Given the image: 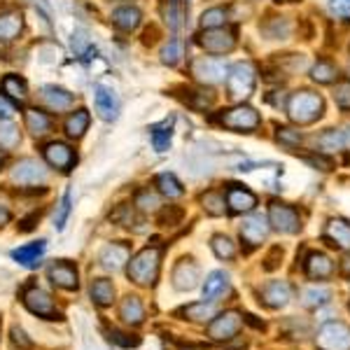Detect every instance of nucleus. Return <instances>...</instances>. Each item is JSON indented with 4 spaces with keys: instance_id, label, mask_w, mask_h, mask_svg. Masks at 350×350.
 Listing matches in <instances>:
<instances>
[{
    "instance_id": "ea45409f",
    "label": "nucleus",
    "mask_w": 350,
    "mask_h": 350,
    "mask_svg": "<svg viewBox=\"0 0 350 350\" xmlns=\"http://www.w3.org/2000/svg\"><path fill=\"white\" fill-rule=\"evenodd\" d=\"M185 56V44L183 40H178V38H173V40H168L163 44L161 49V64L163 66H178L180 61H183Z\"/></svg>"
},
{
    "instance_id": "ddd939ff",
    "label": "nucleus",
    "mask_w": 350,
    "mask_h": 350,
    "mask_svg": "<svg viewBox=\"0 0 350 350\" xmlns=\"http://www.w3.org/2000/svg\"><path fill=\"white\" fill-rule=\"evenodd\" d=\"M224 201H227V208L234 215H243V213L255 211L257 206V196L252 194L245 185H236L231 183L227 185V191H224Z\"/></svg>"
},
{
    "instance_id": "de8ad7c7",
    "label": "nucleus",
    "mask_w": 350,
    "mask_h": 350,
    "mask_svg": "<svg viewBox=\"0 0 350 350\" xmlns=\"http://www.w3.org/2000/svg\"><path fill=\"white\" fill-rule=\"evenodd\" d=\"M159 224L161 227H168V229H173V227H178V224H183V219H185V211L180 206H163L161 211H159Z\"/></svg>"
},
{
    "instance_id": "f257e3e1",
    "label": "nucleus",
    "mask_w": 350,
    "mask_h": 350,
    "mask_svg": "<svg viewBox=\"0 0 350 350\" xmlns=\"http://www.w3.org/2000/svg\"><path fill=\"white\" fill-rule=\"evenodd\" d=\"M287 117H290L292 124H299V126H308V124L318 122L325 112V100L323 96L308 92V89H301V92H295L287 98Z\"/></svg>"
},
{
    "instance_id": "473e14b6",
    "label": "nucleus",
    "mask_w": 350,
    "mask_h": 350,
    "mask_svg": "<svg viewBox=\"0 0 350 350\" xmlns=\"http://www.w3.org/2000/svg\"><path fill=\"white\" fill-rule=\"evenodd\" d=\"M183 103H187L189 108L194 110H208L213 103H215V94L213 92H206V89H189V87H183Z\"/></svg>"
},
{
    "instance_id": "aec40b11",
    "label": "nucleus",
    "mask_w": 350,
    "mask_h": 350,
    "mask_svg": "<svg viewBox=\"0 0 350 350\" xmlns=\"http://www.w3.org/2000/svg\"><path fill=\"white\" fill-rule=\"evenodd\" d=\"M40 98L49 110L56 112V115H59V112L70 110L72 105H75V96H72L70 92H66V89H61V87H54V84L42 87Z\"/></svg>"
},
{
    "instance_id": "c9c22d12",
    "label": "nucleus",
    "mask_w": 350,
    "mask_h": 350,
    "mask_svg": "<svg viewBox=\"0 0 350 350\" xmlns=\"http://www.w3.org/2000/svg\"><path fill=\"white\" fill-rule=\"evenodd\" d=\"M310 77H313V82H318V84H334L338 80V70L332 61L320 59V61H315L313 68H310Z\"/></svg>"
},
{
    "instance_id": "0eeeda50",
    "label": "nucleus",
    "mask_w": 350,
    "mask_h": 350,
    "mask_svg": "<svg viewBox=\"0 0 350 350\" xmlns=\"http://www.w3.org/2000/svg\"><path fill=\"white\" fill-rule=\"evenodd\" d=\"M318 350H350V327L346 323H325L315 336Z\"/></svg>"
},
{
    "instance_id": "a878e982",
    "label": "nucleus",
    "mask_w": 350,
    "mask_h": 350,
    "mask_svg": "<svg viewBox=\"0 0 350 350\" xmlns=\"http://www.w3.org/2000/svg\"><path fill=\"white\" fill-rule=\"evenodd\" d=\"M325 241H329V245L341 247V250H350V224L341 217L329 219L325 229Z\"/></svg>"
},
{
    "instance_id": "5fc2aeb1",
    "label": "nucleus",
    "mask_w": 350,
    "mask_h": 350,
    "mask_svg": "<svg viewBox=\"0 0 350 350\" xmlns=\"http://www.w3.org/2000/svg\"><path fill=\"white\" fill-rule=\"evenodd\" d=\"M301 159L306 161L308 166L318 168V171H332V168H334V161H332L329 157H325V154H304Z\"/></svg>"
},
{
    "instance_id": "7c9ffc66",
    "label": "nucleus",
    "mask_w": 350,
    "mask_h": 350,
    "mask_svg": "<svg viewBox=\"0 0 350 350\" xmlns=\"http://www.w3.org/2000/svg\"><path fill=\"white\" fill-rule=\"evenodd\" d=\"M89 292H92L94 304L100 308H108L112 306V301H115V285H112V280L108 278H96L92 287H89Z\"/></svg>"
},
{
    "instance_id": "864d4df0",
    "label": "nucleus",
    "mask_w": 350,
    "mask_h": 350,
    "mask_svg": "<svg viewBox=\"0 0 350 350\" xmlns=\"http://www.w3.org/2000/svg\"><path fill=\"white\" fill-rule=\"evenodd\" d=\"M110 217L115 219V222H120L122 227H133V222H135V206H120Z\"/></svg>"
},
{
    "instance_id": "dca6fc26",
    "label": "nucleus",
    "mask_w": 350,
    "mask_h": 350,
    "mask_svg": "<svg viewBox=\"0 0 350 350\" xmlns=\"http://www.w3.org/2000/svg\"><path fill=\"white\" fill-rule=\"evenodd\" d=\"M199 285V267L191 259H180L173 269V287L180 292H189Z\"/></svg>"
},
{
    "instance_id": "052dcab7",
    "label": "nucleus",
    "mask_w": 350,
    "mask_h": 350,
    "mask_svg": "<svg viewBox=\"0 0 350 350\" xmlns=\"http://www.w3.org/2000/svg\"><path fill=\"white\" fill-rule=\"evenodd\" d=\"M14 115V108L5 96H0V120H10Z\"/></svg>"
},
{
    "instance_id": "f8f14e48",
    "label": "nucleus",
    "mask_w": 350,
    "mask_h": 350,
    "mask_svg": "<svg viewBox=\"0 0 350 350\" xmlns=\"http://www.w3.org/2000/svg\"><path fill=\"white\" fill-rule=\"evenodd\" d=\"M14 185H24V187H33V185L47 183V168L38 159H21L14 163L12 173H10Z\"/></svg>"
},
{
    "instance_id": "20e7f679",
    "label": "nucleus",
    "mask_w": 350,
    "mask_h": 350,
    "mask_svg": "<svg viewBox=\"0 0 350 350\" xmlns=\"http://www.w3.org/2000/svg\"><path fill=\"white\" fill-rule=\"evenodd\" d=\"M217 122L222 124L224 129H231V131H236V133H250V131H255V129H259L262 117H259V112L255 108L239 103V105H234V108L219 112Z\"/></svg>"
},
{
    "instance_id": "680f3d73",
    "label": "nucleus",
    "mask_w": 350,
    "mask_h": 350,
    "mask_svg": "<svg viewBox=\"0 0 350 350\" xmlns=\"http://www.w3.org/2000/svg\"><path fill=\"white\" fill-rule=\"evenodd\" d=\"M157 36H159V33H157V28H154V26L145 28V33H143V42H145V44H154V42H157Z\"/></svg>"
},
{
    "instance_id": "13d9d810",
    "label": "nucleus",
    "mask_w": 350,
    "mask_h": 350,
    "mask_svg": "<svg viewBox=\"0 0 350 350\" xmlns=\"http://www.w3.org/2000/svg\"><path fill=\"white\" fill-rule=\"evenodd\" d=\"M40 215H42V213H40V211H36V213H31L28 217H24V219L19 222V231H24V234H28V231H33V229H36V224L40 222Z\"/></svg>"
},
{
    "instance_id": "58836bf2",
    "label": "nucleus",
    "mask_w": 350,
    "mask_h": 350,
    "mask_svg": "<svg viewBox=\"0 0 350 350\" xmlns=\"http://www.w3.org/2000/svg\"><path fill=\"white\" fill-rule=\"evenodd\" d=\"M320 150L325 152H334V150H343L346 145V131L343 129H327V131L318 138Z\"/></svg>"
},
{
    "instance_id": "9b49d317",
    "label": "nucleus",
    "mask_w": 350,
    "mask_h": 350,
    "mask_svg": "<svg viewBox=\"0 0 350 350\" xmlns=\"http://www.w3.org/2000/svg\"><path fill=\"white\" fill-rule=\"evenodd\" d=\"M42 157H44V161H47L49 166L56 168V171H61V173H70L72 168H75V163H77L75 150H72L68 143H61V140H52V143L44 145Z\"/></svg>"
},
{
    "instance_id": "6e6552de",
    "label": "nucleus",
    "mask_w": 350,
    "mask_h": 350,
    "mask_svg": "<svg viewBox=\"0 0 350 350\" xmlns=\"http://www.w3.org/2000/svg\"><path fill=\"white\" fill-rule=\"evenodd\" d=\"M269 224L280 234H299L301 231V217L297 208L287 206L280 201H271L269 206Z\"/></svg>"
},
{
    "instance_id": "6ab92c4d",
    "label": "nucleus",
    "mask_w": 350,
    "mask_h": 350,
    "mask_svg": "<svg viewBox=\"0 0 350 350\" xmlns=\"http://www.w3.org/2000/svg\"><path fill=\"white\" fill-rule=\"evenodd\" d=\"M267 236H269V219H264L262 215H255L241 224V241L247 247L262 245V241H267Z\"/></svg>"
},
{
    "instance_id": "37998d69",
    "label": "nucleus",
    "mask_w": 350,
    "mask_h": 350,
    "mask_svg": "<svg viewBox=\"0 0 350 350\" xmlns=\"http://www.w3.org/2000/svg\"><path fill=\"white\" fill-rule=\"evenodd\" d=\"M19 140H21L19 129H16L10 120H0V148L12 150L19 145Z\"/></svg>"
},
{
    "instance_id": "0e129e2a",
    "label": "nucleus",
    "mask_w": 350,
    "mask_h": 350,
    "mask_svg": "<svg viewBox=\"0 0 350 350\" xmlns=\"http://www.w3.org/2000/svg\"><path fill=\"white\" fill-rule=\"evenodd\" d=\"M10 219H12V213H10L5 206H0V227H5V224H10Z\"/></svg>"
},
{
    "instance_id": "a18cd8bd",
    "label": "nucleus",
    "mask_w": 350,
    "mask_h": 350,
    "mask_svg": "<svg viewBox=\"0 0 350 350\" xmlns=\"http://www.w3.org/2000/svg\"><path fill=\"white\" fill-rule=\"evenodd\" d=\"M227 19H229V12L224 8H211L201 14V28L203 31H206V28H222L227 24Z\"/></svg>"
},
{
    "instance_id": "c756f323",
    "label": "nucleus",
    "mask_w": 350,
    "mask_h": 350,
    "mask_svg": "<svg viewBox=\"0 0 350 350\" xmlns=\"http://www.w3.org/2000/svg\"><path fill=\"white\" fill-rule=\"evenodd\" d=\"M178 315H185V320H191V323H211L217 315V306L213 301L189 304L183 310H178Z\"/></svg>"
},
{
    "instance_id": "72a5a7b5",
    "label": "nucleus",
    "mask_w": 350,
    "mask_h": 350,
    "mask_svg": "<svg viewBox=\"0 0 350 350\" xmlns=\"http://www.w3.org/2000/svg\"><path fill=\"white\" fill-rule=\"evenodd\" d=\"M120 318L124 320L126 325H140L145 320V308H143V304H140V299L138 297H126L122 301V306H120Z\"/></svg>"
},
{
    "instance_id": "b1692460",
    "label": "nucleus",
    "mask_w": 350,
    "mask_h": 350,
    "mask_svg": "<svg viewBox=\"0 0 350 350\" xmlns=\"http://www.w3.org/2000/svg\"><path fill=\"white\" fill-rule=\"evenodd\" d=\"M44 250H47V243H44V241L28 243V245L16 247V250L12 252V259H14V262H19L21 267H26V269H36V267H40V259L44 255Z\"/></svg>"
},
{
    "instance_id": "09e8293b",
    "label": "nucleus",
    "mask_w": 350,
    "mask_h": 350,
    "mask_svg": "<svg viewBox=\"0 0 350 350\" xmlns=\"http://www.w3.org/2000/svg\"><path fill=\"white\" fill-rule=\"evenodd\" d=\"M275 140H278L283 148L295 150L301 145V133H299L297 129H290V126H278L275 129Z\"/></svg>"
},
{
    "instance_id": "1a4fd4ad",
    "label": "nucleus",
    "mask_w": 350,
    "mask_h": 350,
    "mask_svg": "<svg viewBox=\"0 0 350 350\" xmlns=\"http://www.w3.org/2000/svg\"><path fill=\"white\" fill-rule=\"evenodd\" d=\"M199 44L208 54H229L236 47V31L222 28H206L199 36Z\"/></svg>"
},
{
    "instance_id": "774afa93",
    "label": "nucleus",
    "mask_w": 350,
    "mask_h": 350,
    "mask_svg": "<svg viewBox=\"0 0 350 350\" xmlns=\"http://www.w3.org/2000/svg\"><path fill=\"white\" fill-rule=\"evenodd\" d=\"M0 334H3V325H0Z\"/></svg>"
},
{
    "instance_id": "6e6d98bb",
    "label": "nucleus",
    "mask_w": 350,
    "mask_h": 350,
    "mask_svg": "<svg viewBox=\"0 0 350 350\" xmlns=\"http://www.w3.org/2000/svg\"><path fill=\"white\" fill-rule=\"evenodd\" d=\"M329 10L336 19L350 21V0H329Z\"/></svg>"
},
{
    "instance_id": "3c124183",
    "label": "nucleus",
    "mask_w": 350,
    "mask_h": 350,
    "mask_svg": "<svg viewBox=\"0 0 350 350\" xmlns=\"http://www.w3.org/2000/svg\"><path fill=\"white\" fill-rule=\"evenodd\" d=\"M334 103L338 105L341 110H350V82L348 80H343V82H336V87H334Z\"/></svg>"
},
{
    "instance_id": "4be33fe9",
    "label": "nucleus",
    "mask_w": 350,
    "mask_h": 350,
    "mask_svg": "<svg viewBox=\"0 0 350 350\" xmlns=\"http://www.w3.org/2000/svg\"><path fill=\"white\" fill-rule=\"evenodd\" d=\"M24 124L36 138H44V135L52 133L54 129V120L40 108H26L24 110Z\"/></svg>"
},
{
    "instance_id": "a19ab883",
    "label": "nucleus",
    "mask_w": 350,
    "mask_h": 350,
    "mask_svg": "<svg viewBox=\"0 0 350 350\" xmlns=\"http://www.w3.org/2000/svg\"><path fill=\"white\" fill-rule=\"evenodd\" d=\"M201 203H203V208H206L208 215H213V217L224 215V211H227V206H224L227 201H224V196L215 189L206 191V194L201 196Z\"/></svg>"
},
{
    "instance_id": "cd10ccee",
    "label": "nucleus",
    "mask_w": 350,
    "mask_h": 350,
    "mask_svg": "<svg viewBox=\"0 0 350 350\" xmlns=\"http://www.w3.org/2000/svg\"><path fill=\"white\" fill-rule=\"evenodd\" d=\"M227 290H229V273H224V271H213L206 278V285H203V299H206V301H217L219 297H224Z\"/></svg>"
},
{
    "instance_id": "e433bc0d",
    "label": "nucleus",
    "mask_w": 350,
    "mask_h": 350,
    "mask_svg": "<svg viewBox=\"0 0 350 350\" xmlns=\"http://www.w3.org/2000/svg\"><path fill=\"white\" fill-rule=\"evenodd\" d=\"M157 189H159V194L166 196V199H180V196L185 194V187L180 185V180L175 178L173 173L157 175Z\"/></svg>"
},
{
    "instance_id": "f3484780",
    "label": "nucleus",
    "mask_w": 350,
    "mask_h": 350,
    "mask_svg": "<svg viewBox=\"0 0 350 350\" xmlns=\"http://www.w3.org/2000/svg\"><path fill=\"white\" fill-rule=\"evenodd\" d=\"M292 299V287L287 280H271L262 287V299L269 308H285Z\"/></svg>"
},
{
    "instance_id": "c85d7f7f",
    "label": "nucleus",
    "mask_w": 350,
    "mask_h": 350,
    "mask_svg": "<svg viewBox=\"0 0 350 350\" xmlns=\"http://www.w3.org/2000/svg\"><path fill=\"white\" fill-rule=\"evenodd\" d=\"M0 89H3L5 98L14 100V103H26L28 98V84L24 77L19 75H5L3 82H0Z\"/></svg>"
},
{
    "instance_id": "f03ea898",
    "label": "nucleus",
    "mask_w": 350,
    "mask_h": 350,
    "mask_svg": "<svg viewBox=\"0 0 350 350\" xmlns=\"http://www.w3.org/2000/svg\"><path fill=\"white\" fill-rule=\"evenodd\" d=\"M161 269V247L159 245H148L131 257L129 262V278L140 287H152L159 278Z\"/></svg>"
},
{
    "instance_id": "4c0bfd02",
    "label": "nucleus",
    "mask_w": 350,
    "mask_h": 350,
    "mask_svg": "<svg viewBox=\"0 0 350 350\" xmlns=\"http://www.w3.org/2000/svg\"><path fill=\"white\" fill-rule=\"evenodd\" d=\"M262 33L269 40H285L290 36V21L285 16H271L267 24L262 26Z\"/></svg>"
},
{
    "instance_id": "603ef678",
    "label": "nucleus",
    "mask_w": 350,
    "mask_h": 350,
    "mask_svg": "<svg viewBox=\"0 0 350 350\" xmlns=\"http://www.w3.org/2000/svg\"><path fill=\"white\" fill-rule=\"evenodd\" d=\"M70 201H72V194L70 191H66L64 199H61V203H59V211H56V215H54V227L59 231L66 227V219H68V215H70Z\"/></svg>"
},
{
    "instance_id": "5701e85b",
    "label": "nucleus",
    "mask_w": 350,
    "mask_h": 350,
    "mask_svg": "<svg viewBox=\"0 0 350 350\" xmlns=\"http://www.w3.org/2000/svg\"><path fill=\"white\" fill-rule=\"evenodd\" d=\"M159 14L171 31H180L185 24V14H187V8H185V0H161L159 3Z\"/></svg>"
},
{
    "instance_id": "bf43d9fd",
    "label": "nucleus",
    "mask_w": 350,
    "mask_h": 350,
    "mask_svg": "<svg viewBox=\"0 0 350 350\" xmlns=\"http://www.w3.org/2000/svg\"><path fill=\"white\" fill-rule=\"evenodd\" d=\"M12 341H14V346H19V348H31L33 346V341L31 338H26V332L21 329V327H12Z\"/></svg>"
},
{
    "instance_id": "f704fd0d",
    "label": "nucleus",
    "mask_w": 350,
    "mask_h": 350,
    "mask_svg": "<svg viewBox=\"0 0 350 350\" xmlns=\"http://www.w3.org/2000/svg\"><path fill=\"white\" fill-rule=\"evenodd\" d=\"M150 135H152L154 150L166 152L168 145H171V138H173V117L171 120H163L161 124H154V126L150 129Z\"/></svg>"
},
{
    "instance_id": "e2e57ef3",
    "label": "nucleus",
    "mask_w": 350,
    "mask_h": 350,
    "mask_svg": "<svg viewBox=\"0 0 350 350\" xmlns=\"http://www.w3.org/2000/svg\"><path fill=\"white\" fill-rule=\"evenodd\" d=\"M243 320H245L247 325H252V327H255V329H264V327H267V325H264V320H257L255 315H250V313H247V315H243Z\"/></svg>"
},
{
    "instance_id": "a211bd4d",
    "label": "nucleus",
    "mask_w": 350,
    "mask_h": 350,
    "mask_svg": "<svg viewBox=\"0 0 350 350\" xmlns=\"http://www.w3.org/2000/svg\"><path fill=\"white\" fill-rule=\"evenodd\" d=\"M129 257H131V245L129 243H110L100 250V267L108 271H120L124 264H129Z\"/></svg>"
},
{
    "instance_id": "412c9836",
    "label": "nucleus",
    "mask_w": 350,
    "mask_h": 350,
    "mask_svg": "<svg viewBox=\"0 0 350 350\" xmlns=\"http://www.w3.org/2000/svg\"><path fill=\"white\" fill-rule=\"evenodd\" d=\"M304 271L310 280H327L334 273V262L325 252H308L304 259Z\"/></svg>"
},
{
    "instance_id": "49530a36",
    "label": "nucleus",
    "mask_w": 350,
    "mask_h": 350,
    "mask_svg": "<svg viewBox=\"0 0 350 350\" xmlns=\"http://www.w3.org/2000/svg\"><path fill=\"white\" fill-rule=\"evenodd\" d=\"M332 292L325 290V287H310V290L304 292V306L306 308H320L325 304H329Z\"/></svg>"
},
{
    "instance_id": "2eb2a0df",
    "label": "nucleus",
    "mask_w": 350,
    "mask_h": 350,
    "mask_svg": "<svg viewBox=\"0 0 350 350\" xmlns=\"http://www.w3.org/2000/svg\"><path fill=\"white\" fill-rule=\"evenodd\" d=\"M47 275L49 280L61 287V290L66 292H75L77 287H80V275H77V267L70 262H66V259H61V262H54L52 267L47 269Z\"/></svg>"
},
{
    "instance_id": "393cba45",
    "label": "nucleus",
    "mask_w": 350,
    "mask_h": 350,
    "mask_svg": "<svg viewBox=\"0 0 350 350\" xmlns=\"http://www.w3.org/2000/svg\"><path fill=\"white\" fill-rule=\"evenodd\" d=\"M112 26L120 28L122 33H133L135 28L140 26V19H143V14H140L138 8H133V5H124V8H117L115 12H112Z\"/></svg>"
},
{
    "instance_id": "c03bdc74",
    "label": "nucleus",
    "mask_w": 350,
    "mask_h": 350,
    "mask_svg": "<svg viewBox=\"0 0 350 350\" xmlns=\"http://www.w3.org/2000/svg\"><path fill=\"white\" fill-rule=\"evenodd\" d=\"M133 206L138 208L140 213H154V211H159L161 201H159V196H157L154 191H150V189H140V191H135Z\"/></svg>"
},
{
    "instance_id": "8fccbe9b",
    "label": "nucleus",
    "mask_w": 350,
    "mask_h": 350,
    "mask_svg": "<svg viewBox=\"0 0 350 350\" xmlns=\"http://www.w3.org/2000/svg\"><path fill=\"white\" fill-rule=\"evenodd\" d=\"M108 336L112 343H117V346H122V348H138L140 346V336L126 334V332H120V329H115V327L108 332Z\"/></svg>"
},
{
    "instance_id": "39448f33",
    "label": "nucleus",
    "mask_w": 350,
    "mask_h": 350,
    "mask_svg": "<svg viewBox=\"0 0 350 350\" xmlns=\"http://www.w3.org/2000/svg\"><path fill=\"white\" fill-rule=\"evenodd\" d=\"M21 301H24V306L31 310L33 315H38V318H42V320H64V315H61L59 308H56L54 299L49 297L42 287L28 283L24 290H21Z\"/></svg>"
},
{
    "instance_id": "2f4dec72",
    "label": "nucleus",
    "mask_w": 350,
    "mask_h": 350,
    "mask_svg": "<svg viewBox=\"0 0 350 350\" xmlns=\"http://www.w3.org/2000/svg\"><path fill=\"white\" fill-rule=\"evenodd\" d=\"M89 122H92V117H89V112L87 110H75V112H70V117L66 120L64 124V129H66V135L68 138H72V140H80L84 133H87V129H89Z\"/></svg>"
},
{
    "instance_id": "4468645a",
    "label": "nucleus",
    "mask_w": 350,
    "mask_h": 350,
    "mask_svg": "<svg viewBox=\"0 0 350 350\" xmlns=\"http://www.w3.org/2000/svg\"><path fill=\"white\" fill-rule=\"evenodd\" d=\"M94 103H96V112H98L100 120L115 122L117 115H120V96L112 92L110 87L96 84L94 87Z\"/></svg>"
},
{
    "instance_id": "4d7b16f0",
    "label": "nucleus",
    "mask_w": 350,
    "mask_h": 350,
    "mask_svg": "<svg viewBox=\"0 0 350 350\" xmlns=\"http://www.w3.org/2000/svg\"><path fill=\"white\" fill-rule=\"evenodd\" d=\"M280 259H283V247H278V245L271 247V252L267 255V259H264V262H267L264 264V271H275L280 267Z\"/></svg>"
},
{
    "instance_id": "69168bd1",
    "label": "nucleus",
    "mask_w": 350,
    "mask_h": 350,
    "mask_svg": "<svg viewBox=\"0 0 350 350\" xmlns=\"http://www.w3.org/2000/svg\"><path fill=\"white\" fill-rule=\"evenodd\" d=\"M8 163V150L0 148V171H3V166Z\"/></svg>"
},
{
    "instance_id": "9d476101",
    "label": "nucleus",
    "mask_w": 350,
    "mask_h": 350,
    "mask_svg": "<svg viewBox=\"0 0 350 350\" xmlns=\"http://www.w3.org/2000/svg\"><path fill=\"white\" fill-rule=\"evenodd\" d=\"M243 315L236 310H227V313H219L208 323V336L213 341H234L236 334L241 332Z\"/></svg>"
},
{
    "instance_id": "338daca9",
    "label": "nucleus",
    "mask_w": 350,
    "mask_h": 350,
    "mask_svg": "<svg viewBox=\"0 0 350 350\" xmlns=\"http://www.w3.org/2000/svg\"><path fill=\"white\" fill-rule=\"evenodd\" d=\"M278 5H290V3H301V0H275Z\"/></svg>"
},
{
    "instance_id": "423d86ee",
    "label": "nucleus",
    "mask_w": 350,
    "mask_h": 350,
    "mask_svg": "<svg viewBox=\"0 0 350 350\" xmlns=\"http://www.w3.org/2000/svg\"><path fill=\"white\" fill-rule=\"evenodd\" d=\"M189 72L201 84H219L227 80L229 68L224 61L213 59V56H199V59H194L189 64Z\"/></svg>"
},
{
    "instance_id": "79ce46f5",
    "label": "nucleus",
    "mask_w": 350,
    "mask_h": 350,
    "mask_svg": "<svg viewBox=\"0 0 350 350\" xmlns=\"http://www.w3.org/2000/svg\"><path fill=\"white\" fill-rule=\"evenodd\" d=\"M211 247H213V252H215L217 259H234L236 257V243L224 234L213 236Z\"/></svg>"
},
{
    "instance_id": "bb28decb",
    "label": "nucleus",
    "mask_w": 350,
    "mask_h": 350,
    "mask_svg": "<svg viewBox=\"0 0 350 350\" xmlns=\"http://www.w3.org/2000/svg\"><path fill=\"white\" fill-rule=\"evenodd\" d=\"M24 31V16L21 12H3L0 14V44H8L19 38V33Z\"/></svg>"
},
{
    "instance_id": "7ed1b4c3",
    "label": "nucleus",
    "mask_w": 350,
    "mask_h": 350,
    "mask_svg": "<svg viewBox=\"0 0 350 350\" xmlns=\"http://www.w3.org/2000/svg\"><path fill=\"white\" fill-rule=\"evenodd\" d=\"M257 87V70L252 64L243 61V64H236L229 68L227 72V92L231 100H245L250 98L252 92Z\"/></svg>"
}]
</instances>
